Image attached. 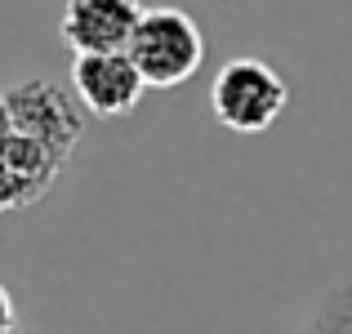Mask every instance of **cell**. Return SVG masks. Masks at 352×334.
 Instances as JSON below:
<instances>
[{
  "mask_svg": "<svg viewBox=\"0 0 352 334\" xmlns=\"http://www.w3.org/2000/svg\"><path fill=\"white\" fill-rule=\"evenodd\" d=\"M125 54L138 67L147 89H174L201 71V63H206V36H201L197 18L188 9L152 5V9H143Z\"/></svg>",
  "mask_w": 352,
  "mask_h": 334,
  "instance_id": "1",
  "label": "cell"
},
{
  "mask_svg": "<svg viewBox=\"0 0 352 334\" xmlns=\"http://www.w3.org/2000/svg\"><path fill=\"white\" fill-rule=\"evenodd\" d=\"M290 107L285 76L263 58H228L210 85V111L232 134H263Z\"/></svg>",
  "mask_w": 352,
  "mask_h": 334,
  "instance_id": "2",
  "label": "cell"
},
{
  "mask_svg": "<svg viewBox=\"0 0 352 334\" xmlns=\"http://www.w3.org/2000/svg\"><path fill=\"white\" fill-rule=\"evenodd\" d=\"M0 94H5L9 120H14L18 134H27L45 152H54L63 165L72 161L80 134H85V116H80V103L67 85H54L45 76H27L18 85H5Z\"/></svg>",
  "mask_w": 352,
  "mask_h": 334,
  "instance_id": "3",
  "label": "cell"
},
{
  "mask_svg": "<svg viewBox=\"0 0 352 334\" xmlns=\"http://www.w3.org/2000/svg\"><path fill=\"white\" fill-rule=\"evenodd\" d=\"M67 165L27 134H18L9 120L5 94H0V214H18V210L36 205L45 192L58 183Z\"/></svg>",
  "mask_w": 352,
  "mask_h": 334,
  "instance_id": "4",
  "label": "cell"
},
{
  "mask_svg": "<svg viewBox=\"0 0 352 334\" xmlns=\"http://www.w3.org/2000/svg\"><path fill=\"white\" fill-rule=\"evenodd\" d=\"M72 94L76 103L98 120H120L143 103L147 85L138 76V67L129 63V54H76L72 58Z\"/></svg>",
  "mask_w": 352,
  "mask_h": 334,
  "instance_id": "5",
  "label": "cell"
},
{
  "mask_svg": "<svg viewBox=\"0 0 352 334\" xmlns=\"http://www.w3.org/2000/svg\"><path fill=\"white\" fill-rule=\"evenodd\" d=\"M143 0H67L58 18L63 45L76 54H120L129 49L138 18H143Z\"/></svg>",
  "mask_w": 352,
  "mask_h": 334,
  "instance_id": "6",
  "label": "cell"
},
{
  "mask_svg": "<svg viewBox=\"0 0 352 334\" xmlns=\"http://www.w3.org/2000/svg\"><path fill=\"white\" fill-rule=\"evenodd\" d=\"M294 334H352V285H330Z\"/></svg>",
  "mask_w": 352,
  "mask_h": 334,
  "instance_id": "7",
  "label": "cell"
},
{
  "mask_svg": "<svg viewBox=\"0 0 352 334\" xmlns=\"http://www.w3.org/2000/svg\"><path fill=\"white\" fill-rule=\"evenodd\" d=\"M0 334H23L18 330V308H14V299H9L5 285H0Z\"/></svg>",
  "mask_w": 352,
  "mask_h": 334,
  "instance_id": "8",
  "label": "cell"
}]
</instances>
